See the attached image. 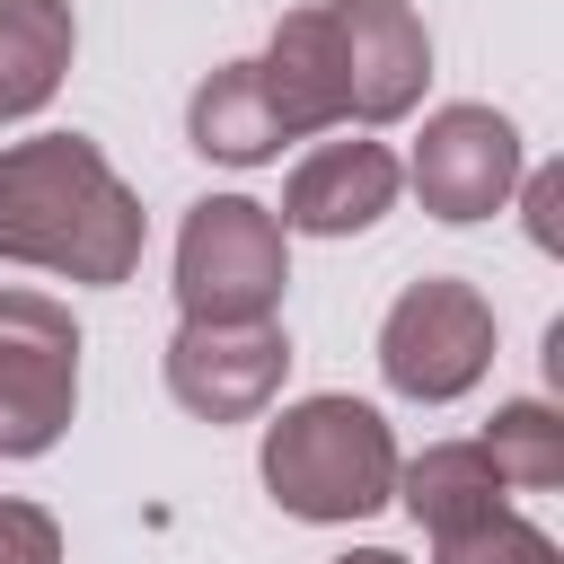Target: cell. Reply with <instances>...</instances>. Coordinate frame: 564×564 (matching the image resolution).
<instances>
[{
  "instance_id": "1",
  "label": "cell",
  "mask_w": 564,
  "mask_h": 564,
  "mask_svg": "<svg viewBox=\"0 0 564 564\" xmlns=\"http://www.w3.org/2000/svg\"><path fill=\"white\" fill-rule=\"evenodd\" d=\"M256 79H264L291 141H317L344 123L379 132L423 106L432 35H423L414 0H308L264 35Z\"/></svg>"
},
{
  "instance_id": "2",
  "label": "cell",
  "mask_w": 564,
  "mask_h": 564,
  "mask_svg": "<svg viewBox=\"0 0 564 564\" xmlns=\"http://www.w3.org/2000/svg\"><path fill=\"white\" fill-rule=\"evenodd\" d=\"M150 212L88 132H35L0 150V264L115 291L141 273Z\"/></svg>"
},
{
  "instance_id": "3",
  "label": "cell",
  "mask_w": 564,
  "mask_h": 564,
  "mask_svg": "<svg viewBox=\"0 0 564 564\" xmlns=\"http://www.w3.org/2000/svg\"><path fill=\"white\" fill-rule=\"evenodd\" d=\"M256 476H264L273 511H291L308 529H344V520H370L379 502H397V432L379 405L326 388L264 423Z\"/></svg>"
},
{
  "instance_id": "4",
  "label": "cell",
  "mask_w": 564,
  "mask_h": 564,
  "mask_svg": "<svg viewBox=\"0 0 564 564\" xmlns=\"http://www.w3.org/2000/svg\"><path fill=\"white\" fill-rule=\"evenodd\" d=\"M291 282V238L273 203L256 194H203L176 229V308L185 326H256L282 308Z\"/></svg>"
},
{
  "instance_id": "5",
  "label": "cell",
  "mask_w": 564,
  "mask_h": 564,
  "mask_svg": "<svg viewBox=\"0 0 564 564\" xmlns=\"http://www.w3.org/2000/svg\"><path fill=\"white\" fill-rule=\"evenodd\" d=\"M494 370V300L458 273H423L379 317V379L414 405H449Z\"/></svg>"
},
{
  "instance_id": "6",
  "label": "cell",
  "mask_w": 564,
  "mask_h": 564,
  "mask_svg": "<svg viewBox=\"0 0 564 564\" xmlns=\"http://www.w3.org/2000/svg\"><path fill=\"white\" fill-rule=\"evenodd\" d=\"M79 414V317L53 291L0 282V458H44Z\"/></svg>"
},
{
  "instance_id": "7",
  "label": "cell",
  "mask_w": 564,
  "mask_h": 564,
  "mask_svg": "<svg viewBox=\"0 0 564 564\" xmlns=\"http://www.w3.org/2000/svg\"><path fill=\"white\" fill-rule=\"evenodd\" d=\"M529 176V150H520V123L502 106H432L423 132H414V159H405V185L423 194L432 220L467 229V220H494Z\"/></svg>"
},
{
  "instance_id": "8",
  "label": "cell",
  "mask_w": 564,
  "mask_h": 564,
  "mask_svg": "<svg viewBox=\"0 0 564 564\" xmlns=\"http://www.w3.org/2000/svg\"><path fill=\"white\" fill-rule=\"evenodd\" d=\"M159 370H167V397L194 423H256V414H273V397L291 379V335H282V317H256V326H176Z\"/></svg>"
},
{
  "instance_id": "9",
  "label": "cell",
  "mask_w": 564,
  "mask_h": 564,
  "mask_svg": "<svg viewBox=\"0 0 564 564\" xmlns=\"http://www.w3.org/2000/svg\"><path fill=\"white\" fill-rule=\"evenodd\" d=\"M397 185H405V159L388 141H370V132L317 141L291 167L273 220H282V238H361V229H379L397 212Z\"/></svg>"
},
{
  "instance_id": "10",
  "label": "cell",
  "mask_w": 564,
  "mask_h": 564,
  "mask_svg": "<svg viewBox=\"0 0 564 564\" xmlns=\"http://www.w3.org/2000/svg\"><path fill=\"white\" fill-rule=\"evenodd\" d=\"M397 502L414 511L423 538H458V529L511 511V485L485 458V441H432L423 458H397Z\"/></svg>"
},
{
  "instance_id": "11",
  "label": "cell",
  "mask_w": 564,
  "mask_h": 564,
  "mask_svg": "<svg viewBox=\"0 0 564 564\" xmlns=\"http://www.w3.org/2000/svg\"><path fill=\"white\" fill-rule=\"evenodd\" d=\"M185 141H194L212 167H264V159H282L291 132H282V115H273L256 62H220V70L185 97Z\"/></svg>"
},
{
  "instance_id": "12",
  "label": "cell",
  "mask_w": 564,
  "mask_h": 564,
  "mask_svg": "<svg viewBox=\"0 0 564 564\" xmlns=\"http://www.w3.org/2000/svg\"><path fill=\"white\" fill-rule=\"evenodd\" d=\"M79 53L70 0H0V123H26L53 106L62 70Z\"/></svg>"
},
{
  "instance_id": "13",
  "label": "cell",
  "mask_w": 564,
  "mask_h": 564,
  "mask_svg": "<svg viewBox=\"0 0 564 564\" xmlns=\"http://www.w3.org/2000/svg\"><path fill=\"white\" fill-rule=\"evenodd\" d=\"M485 458L502 467L511 494H555V485H564V414H555L546 397H511V405H494V423H485Z\"/></svg>"
},
{
  "instance_id": "14",
  "label": "cell",
  "mask_w": 564,
  "mask_h": 564,
  "mask_svg": "<svg viewBox=\"0 0 564 564\" xmlns=\"http://www.w3.org/2000/svg\"><path fill=\"white\" fill-rule=\"evenodd\" d=\"M432 564H564V555H555V538L529 529L520 511H494V520H476V529H458V538H432Z\"/></svg>"
},
{
  "instance_id": "15",
  "label": "cell",
  "mask_w": 564,
  "mask_h": 564,
  "mask_svg": "<svg viewBox=\"0 0 564 564\" xmlns=\"http://www.w3.org/2000/svg\"><path fill=\"white\" fill-rule=\"evenodd\" d=\"M0 564H62V520L44 502L0 494Z\"/></svg>"
},
{
  "instance_id": "16",
  "label": "cell",
  "mask_w": 564,
  "mask_h": 564,
  "mask_svg": "<svg viewBox=\"0 0 564 564\" xmlns=\"http://www.w3.org/2000/svg\"><path fill=\"white\" fill-rule=\"evenodd\" d=\"M520 203H529V238H538V247L555 256V247H564V229H555V203H564V176H555V167H538Z\"/></svg>"
},
{
  "instance_id": "17",
  "label": "cell",
  "mask_w": 564,
  "mask_h": 564,
  "mask_svg": "<svg viewBox=\"0 0 564 564\" xmlns=\"http://www.w3.org/2000/svg\"><path fill=\"white\" fill-rule=\"evenodd\" d=\"M335 564H405V555H397V546H344Z\"/></svg>"
}]
</instances>
